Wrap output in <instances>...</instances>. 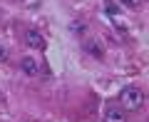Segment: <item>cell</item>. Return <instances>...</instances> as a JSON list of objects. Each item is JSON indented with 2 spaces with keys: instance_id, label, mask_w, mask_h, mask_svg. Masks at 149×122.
Wrapping results in <instances>:
<instances>
[{
  "instance_id": "obj_3",
  "label": "cell",
  "mask_w": 149,
  "mask_h": 122,
  "mask_svg": "<svg viewBox=\"0 0 149 122\" xmlns=\"http://www.w3.org/2000/svg\"><path fill=\"white\" fill-rule=\"evenodd\" d=\"M25 43L30 45L32 50H42L45 48V37H42L40 30H32V27H30V30H25Z\"/></svg>"
},
{
  "instance_id": "obj_1",
  "label": "cell",
  "mask_w": 149,
  "mask_h": 122,
  "mask_svg": "<svg viewBox=\"0 0 149 122\" xmlns=\"http://www.w3.org/2000/svg\"><path fill=\"white\" fill-rule=\"evenodd\" d=\"M119 105L124 107L127 112H134V110H139V107L144 105V92L139 90V87H124L122 92H119Z\"/></svg>"
},
{
  "instance_id": "obj_2",
  "label": "cell",
  "mask_w": 149,
  "mask_h": 122,
  "mask_svg": "<svg viewBox=\"0 0 149 122\" xmlns=\"http://www.w3.org/2000/svg\"><path fill=\"white\" fill-rule=\"evenodd\" d=\"M104 122H127V110L122 105H107L104 107Z\"/></svg>"
},
{
  "instance_id": "obj_5",
  "label": "cell",
  "mask_w": 149,
  "mask_h": 122,
  "mask_svg": "<svg viewBox=\"0 0 149 122\" xmlns=\"http://www.w3.org/2000/svg\"><path fill=\"white\" fill-rule=\"evenodd\" d=\"M85 50H87V53H92L95 57H102V50H100V45H97L95 40H85Z\"/></svg>"
},
{
  "instance_id": "obj_6",
  "label": "cell",
  "mask_w": 149,
  "mask_h": 122,
  "mask_svg": "<svg viewBox=\"0 0 149 122\" xmlns=\"http://www.w3.org/2000/svg\"><path fill=\"white\" fill-rule=\"evenodd\" d=\"M124 8H139V0H119Z\"/></svg>"
},
{
  "instance_id": "obj_4",
  "label": "cell",
  "mask_w": 149,
  "mask_h": 122,
  "mask_svg": "<svg viewBox=\"0 0 149 122\" xmlns=\"http://www.w3.org/2000/svg\"><path fill=\"white\" fill-rule=\"evenodd\" d=\"M20 70H22L25 75H30V77H35V75L40 72V65H37L35 57H22V60H20Z\"/></svg>"
},
{
  "instance_id": "obj_7",
  "label": "cell",
  "mask_w": 149,
  "mask_h": 122,
  "mask_svg": "<svg viewBox=\"0 0 149 122\" xmlns=\"http://www.w3.org/2000/svg\"><path fill=\"white\" fill-rule=\"evenodd\" d=\"M5 60H8V50L0 45V62H5Z\"/></svg>"
}]
</instances>
